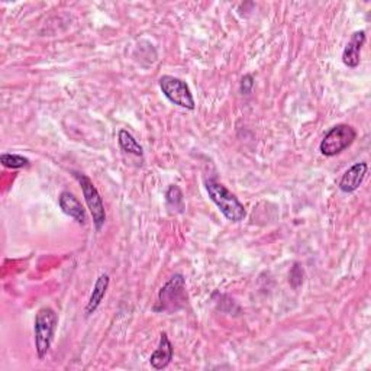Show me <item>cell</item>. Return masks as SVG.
Segmentation results:
<instances>
[{"instance_id": "1", "label": "cell", "mask_w": 371, "mask_h": 371, "mask_svg": "<svg viewBox=\"0 0 371 371\" xmlns=\"http://www.w3.org/2000/svg\"><path fill=\"white\" fill-rule=\"evenodd\" d=\"M205 187L209 198L218 206L221 214L230 222L238 223L244 221L247 216L245 206L239 202V199L230 191L222 183L215 179H207L205 182Z\"/></svg>"}, {"instance_id": "2", "label": "cell", "mask_w": 371, "mask_h": 371, "mask_svg": "<svg viewBox=\"0 0 371 371\" xmlns=\"http://www.w3.org/2000/svg\"><path fill=\"white\" fill-rule=\"evenodd\" d=\"M186 303H187L186 279L183 274L177 273L159 288L157 304L154 306V312L175 313L183 309Z\"/></svg>"}, {"instance_id": "3", "label": "cell", "mask_w": 371, "mask_h": 371, "mask_svg": "<svg viewBox=\"0 0 371 371\" xmlns=\"http://www.w3.org/2000/svg\"><path fill=\"white\" fill-rule=\"evenodd\" d=\"M57 325H58V315L53 308H50V306H44V308H41L37 312L34 322V336H35L37 356L40 360H44L48 351H50Z\"/></svg>"}, {"instance_id": "4", "label": "cell", "mask_w": 371, "mask_h": 371, "mask_svg": "<svg viewBox=\"0 0 371 371\" xmlns=\"http://www.w3.org/2000/svg\"><path fill=\"white\" fill-rule=\"evenodd\" d=\"M357 139L356 128L348 123L332 126L319 144V151L325 157H335L345 151Z\"/></svg>"}, {"instance_id": "5", "label": "cell", "mask_w": 371, "mask_h": 371, "mask_svg": "<svg viewBox=\"0 0 371 371\" xmlns=\"http://www.w3.org/2000/svg\"><path fill=\"white\" fill-rule=\"evenodd\" d=\"M74 179L78 182L80 187H82V193L85 196L87 209L90 211V215L93 218L94 228H96V231L101 232L105 222H106L105 203H103L101 193L98 191V189H96V186L93 184V182H92V179L89 175H86L83 173L74 171Z\"/></svg>"}, {"instance_id": "6", "label": "cell", "mask_w": 371, "mask_h": 371, "mask_svg": "<svg viewBox=\"0 0 371 371\" xmlns=\"http://www.w3.org/2000/svg\"><path fill=\"white\" fill-rule=\"evenodd\" d=\"M158 85L161 92H163V94L173 105L189 110H193L196 107L195 98H193L191 90L184 80L166 74L163 77H159Z\"/></svg>"}, {"instance_id": "7", "label": "cell", "mask_w": 371, "mask_h": 371, "mask_svg": "<svg viewBox=\"0 0 371 371\" xmlns=\"http://www.w3.org/2000/svg\"><path fill=\"white\" fill-rule=\"evenodd\" d=\"M58 205H60V209L64 215L70 216L71 219H74L80 225L86 223V221H87L86 209L83 207L82 202H80L71 191H67V190L61 191L60 196H58Z\"/></svg>"}, {"instance_id": "8", "label": "cell", "mask_w": 371, "mask_h": 371, "mask_svg": "<svg viewBox=\"0 0 371 371\" xmlns=\"http://www.w3.org/2000/svg\"><path fill=\"white\" fill-rule=\"evenodd\" d=\"M367 171H368L367 163H364V161H361V163H356L343 174L340 183H338V187H340L343 193H354L363 184Z\"/></svg>"}, {"instance_id": "9", "label": "cell", "mask_w": 371, "mask_h": 371, "mask_svg": "<svg viewBox=\"0 0 371 371\" xmlns=\"http://www.w3.org/2000/svg\"><path fill=\"white\" fill-rule=\"evenodd\" d=\"M365 31H356L343 51V62L348 69H357L360 66L361 50L365 44Z\"/></svg>"}, {"instance_id": "10", "label": "cell", "mask_w": 371, "mask_h": 371, "mask_svg": "<svg viewBox=\"0 0 371 371\" xmlns=\"http://www.w3.org/2000/svg\"><path fill=\"white\" fill-rule=\"evenodd\" d=\"M173 354H174V348L171 341L169 340V335L166 332H163L159 335V343L158 347L155 348V351L151 354L150 357V364L154 370H164L170 365L171 360H173Z\"/></svg>"}, {"instance_id": "11", "label": "cell", "mask_w": 371, "mask_h": 371, "mask_svg": "<svg viewBox=\"0 0 371 371\" xmlns=\"http://www.w3.org/2000/svg\"><path fill=\"white\" fill-rule=\"evenodd\" d=\"M109 284H110V277L107 276V274H101V276L96 279V283L93 286V290H92V295L89 297V302H87V306H86V315L87 316H92L96 311H98V308L101 306V303L103 302L105 296H106V292L109 288Z\"/></svg>"}, {"instance_id": "12", "label": "cell", "mask_w": 371, "mask_h": 371, "mask_svg": "<svg viewBox=\"0 0 371 371\" xmlns=\"http://www.w3.org/2000/svg\"><path fill=\"white\" fill-rule=\"evenodd\" d=\"M118 144L123 153L132 154L139 158L144 157L142 145L135 139V137L131 132L126 131V129H121V131L118 132Z\"/></svg>"}, {"instance_id": "13", "label": "cell", "mask_w": 371, "mask_h": 371, "mask_svg": "<svg viewBox=\"0 0 371 371\" xmlns=\"http://www.w3.org/2000/svg\"><path fill=\"white\" fill-rule=\"evenodd\" d=\"M166 202L167 206L175 212H183L184 209V198H183V191L179 186H170L169 190L166 191Z\"/></svg>"}, {"instance_id": "14", "label": "cell", "mask_w": 371, "mask_h": 371, "mask_svg": "<svg viewBox=\"0 0 371 371\" xmlns=\"http://www.w3.org/2000/svg\"><path fill=\"white\" fill-rule=\"evenodd\" d=\"M0 163H2L3 167L12 169V170H19L24 167H29L31 161L19 154H10V153H3L0 155Z\"/></svg>"}, {"instance_id": "15", "label": "cell", "mask_w": 371, "mask_h": 371, "mask_svg": "<svg viewBox=\"0 0 371 371\" xmlns=\"http://www.w3.org/2000/svg\"><path fill=\"white\" fill-rule=\"evenodd\" d=\"M288 282L290 284H292L293 288H297L299 286L303 284V268L299 263H296L292 268V271H290V276H288Z\"/></svg>"}, {"instance_id": "16", "label": "cell", "mask_w": 371, "mask_h": 371, "mask_svg": "<svg viewBox=\"0 0 371 371\" xmlns=\"http://www.w3.org/2000/svg\"><path fill=\"white\" fill-rule=\"evenodd\" d=\"M254 77L252 74H245L243 78H241V83H239V90L243 94H250L252 93V89H254Z\"/></svg>"}]
</instances>
